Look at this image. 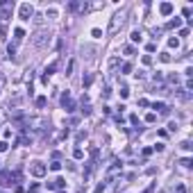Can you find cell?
Listing matches in <instances>:
<instances>
[{
  "label": "cell",
  "instance_id": "26",
  "mask_svg": "<svg viewBox=\"0 0 193 193\" xmlns=\"http://www.w3.org/2000/svg\"><path fill=\"white\" fill-rule=\"evenodd\" d=\"M168 46H170V48H177V46H180V41H177V39H170V41H168Z\"/></svg>",
  "mask_w": 193,
  "mask_h": 193
},
{
  "label": "cell",
  "instance_id": "25",
  "mask_svg": "<svg viewBox=\"0 0 193 193\" xmlns=\"http://www.w3.org/2000/svg\"><path fill=\"white\" fill-rule=\"evenodd\" d=\"M129 96V89L127 86H123V89H121V98H127Z\"/></svg>",
  "mask_w": 193,
  "mask_h": 193
},
{
  "label": "cell",
  "instance_id": "9",
  "mask_svg": "<svg viewBox=\"0 0 193 193\" xmlns=\"http://www.w3.org/2000/svg\"><path fill=\"white\" fill-rule=\"evenodd\" d=\"M159 11H161V14H164V16H168V14H170V11H173V5H170V2H161Z\"/></svg>",
  "mask_w": 193,
  "mask_h": 193
},
{
  "label": "cell",
  "instance_id": "24",
  "mask_svg": "<svg viewBox=\"0 0 193 193\" xmlns=\"http://www.w3.org/2000/svg\"><path fill=\"white\" fill-rule=\"evenodd\" d=\"M123 52H125V55H134V48H132V46H125Z\"/></svg>",
  "mask_w": 193,
  "mask_h": 193
},
{
  "label": "cell",
  "instance_id": "2",
  "mask_svg": "<svg viewBox=\"0 0 193 193\" xmlns=\"http://www.w3.org/2000/svg\"><path fill=\"white\" fill-rule=\"evenodd\" d=\"M30 173H32L34 177H43V175L48 173V166H46L43 161H32V164H30Z\"/></svg>",
  "mask_w": 193,
  "mask_h": 193
},
{
  "label": "cell",
  "instance_id": "28",
  "mask_svg": "<svg viewBox=\"0 0 193 193\" xmlns=\"http://www.w3.org/2000/svg\"><path fill=\"white\" fill-rule=\"evenodd\" d=\"M145 121H148V123H155V121H157V116H155V114H148V116H145Z\"/></svg>",
  "mask_w": 193,
  "mask_h": 193
},
{
  "label": "cell",
  "instance_id": "29",
  "mask_svg": "<svg viewBox=\"0 0 193 193\" xmlns=\"http://www.w3.org/2000/svg\"><path fill=\"white\" fill-rule=\"evenodd\" d=\"M73 155H75V159H82V155H84V152H82L80 148H75V152H73Z\"/></svg>",
  "mask_w": 193,
  "mask_h": 193
},
{
  "label": "cell",
  "instance_id": "20",
  "mask_svg": "<svg viewBox=\"0 0 193 193\" xmlns=\"http://www.w3.org/2000/svg\"><path fill=\"white\" fill-rule=\"evenodd\" d=\"M73 66H75V62L70 59V62H68V66H66V75H70V73H73Z\"/></svg>",
  "mask_w": 193,
  "mask_h": 193
},
{
  "label": "cell",
  "instance_id": "5",
  "mask_svg": "<svg viewBox=\"0 0 193 193\" xmlns=\"http://www.w3.org/2000/svg\"><path fill=\"white\" fill-rule=\"evenodd\" d=\"M18 14H21V18H23V21H30V16L34 14L32 5H27V2H25V5H21V9H18Z\"/></svg>",
  "mask_w": 193,
  "mask_h": 193
},
{
  "label": "cell",
  "instance_id": "10",
  "mask_svg": "<svg viewBox=\"0 0 193 193\" xmlns=\"http://www.w3.org/2000/svg\"><path fill=\"white\" fill-rule=\"evenodd\" d=\"M55 70H57V62H52L50 66H46V77H50V75H52Z\"/></svg>",
  "mask_w": 193,
  "mask_h": 193
},
{
  "label": "cell",
  "instance_id": "18",
  "mask_svg": "<svg viewBox=\"0 0 193 193\" xmlns=\"http://www.w3.org/2000/svg\"><path fill=\"white\" fill-rule=\"evenodd\" d=\"M27 193H39V184H36V182L30 184V186H27Z\"/></svg>",
  "mask_w": 193,
  "mask_h": 193
},
{
  "label": "cell",
  "instance_id": "30",
  "mask_svg": "<svg viewBox=\"0 0 193 193\" xmlns=\"http://www.w3.org/2000/svg\"><path fill=\"white\" fill-rule=\"evenodd\" d=\"M7 148H9V143H7V141H0V152H5Z\"/></svg>",
  "mask_w": 193,
  "mask_h": 193
},
{
  "label": "cell",
  "instance_id": "31",
  "mask_svg": "<svg viewBox=\"0 0 193 193\" xmlns=\"http://www.w3.org/2000/svg\"><path fill=\"white\" fill-rule=\"evenodd\" d=\"M143 64L150 66V64H152V57H150V55H145V57H143Z\"/></svg>",
  "mask_w": 193,
  "mask_h": 193
},
{
  "label": "cell",
  "instance_id": "7",
  "mask_svg": "<svg viewBox=\"0 0 193 193\" xmlns=\"http://www.w3.org/2000/svg\"><path fill=\"white\" fill-rule=\"evenodd\" d=\"M62 105H64V109H66V111H73V109H75V102L70 100V93H68V91H66L64 96H62Z\"/></svg>",
  "mask_w": 193,
  "mask_h": 193
},
{
  "label": "cell",
  "instance_id": "15",
  "mask_svg": "<svg viewBox=\"0 0 193 193\" xmlns=\"http://www.w3.org/2000/svg\"><path fill=\"white\" fill-rule=\"evenodd\" d=\"M59 168H62V161L59 159H55L52 164H50V170H59Z\"/></svg>",
  "mask_w": 193,
  "mask_h": 193
},
{
  "label": "cell",
  "instance_id": "19",
  "mask_svg": "<svg viewBox=\"0 0 193 193\" xmlns=\"http://www.w3.org/2000/svg\"><path fill=\"white\" fill-rule=\"evenodd\" d=\"M46 102H48V100H46L43 96H41V98H36V107H46Z\"/></svg>",
  "mask_w": 193,
  "mask_h": 193
},
{
  "label": "cell",
  "instance_id": "4",
  "mask_svg": "<svg viewBox=\"0 0 193 193\" xmlns=\"http://www.w3.org/2000/svg\"><path fill=\"white\" fill-rule=\"evenodd\" d=\"M46 41H50V32L48 30H39L34 34V46H43Z\"/></svg>",
  "mask_w": 193,
  "mask_h": 193
},
{
  "label": "cell",
  "instance_id": "11",
  "mask_svg": "<svg viewBox=\"0 0 193 193\" xmlns=\"http://www.w3.org/2000/svg\"><path fill=\"white\" fill-rule=\"evenodd\" d=\"M91 82H93V75H89V73H86V75L82 77V86H91Z\"/></svg>",
  "mask_w": 193,
  "mask_h": 193
},
{
  "label": "cell",
  "instance_id": "27",
  "mask_svg": "<svg viewBox=\"0 0 193 193\" xmlns=\"http://www.w3.org/2000/svg\"><path fill=\"white\" fill-rule=\"evenodd\" d=\"M82 114H84V116H89V114H91V107H89V105H84V107H82Z\"/></svg>",
  "mask_w": 193,
  "mask_h": 193
},
{
  "label": "cell",
  "instance_id": "8",
  "mask_svg": "<svg viewBox=\"0 0 193 193\" xmlns=\"http://www.w3.org/2000/svg\"><path fill=\"white\" fill-rule=\"evenodd\" d=\"M121 168H123V164H121V161H114V164L107 168V180H109V177H114L116 173H121Z\"/></svg>",
  "mask_w": 193,
  "mask_h": 193
},
{
  "label": "cell",
  "instance_id": "32",
  "mask_svg": "<svg viewBox=\"0 0 193 193\" xmlns=\"http://www.w3.org/2000/svg\"><path fill=\"white\" fill-rule=\"evenodd\" d=\"M0 36H2V39L7 36V25H0Z\"/></svg>",
  "mask_w": 193,
  "mask_h": 193
},
{
  "label": "cell",
  "instance_id": "23",
  "mask_svg": "<svg viewBox=\"0 0 193 193\" xmlns=\"http://www.w3.org/2000/svg\"><path fill=\"white\" fill-rule=\"evenodd\" d=\"M159 59H161V62H170V55H168V52H161Z\"/></svg>",
  "mask_w": 193,
  "mask_h": 193
},
{
  "label": "cell",
  "instance_id": "16",
  "mask_svg": "<svg viewBox=\"0 0 193 193\" xmlns=\"http://www.w3.org/2000/svg\"><path fill=\"white\" fill-rule=\"evenodd\" d=\"M14 55H16V48H14V46H9V48H7V57H9V59H14Z\"/></svg>",
  "mask_w": 193,
  "mask_h": 193
},
{
  "label": "cell",
  "instance_id": "17",
  "mask_svg": "<svg viewBox=\"0 0 193 193\" xmlns=\"http://www.w3.org/2000/svg\"><path fill=\"white\" fill-rule=\"evenodd\" d=\"M121 70H123L125 75H127V73H132V64H129V62H125V64H123V68H121Z\"/></svg>",
  "mask_w": 193,
  "mask_h": 193
},
{
  "label": "cell",
  "instance_id": "34",
  "mask_svg": "<svg viewBox=\"0 0 193 193\" xmlns=\"http://www.w3.org/2000/svg\"><path fill=\"white\" fill-rule=\"evenodd\" d=\"M5 86V75H0V89Z\"/></svg>",
  "mask_w": 193,
  "mask_h": 193
},
{
  "label": "cell",
  "instance_id": "13",
  "mask_svg": "<svg viewBox=\"0 0 193 193\" xmlns=\"http://www.w3.org/2000/svg\"><path fill=\"white\" fill-rule=\"evenodd\" d=\"M14 34H16V41H21V39L25 36V32H23V27H16V30H14Z\"/></svg>",
  "mask_w": 193,
  "mask_h": 193
},
{
  "label": "cell",
  "instance_id": "3",
  "mask_svg": "<svg viewBox=\"0 0 193 193\" xmlns=\"http://www.w3.org/2000/svg\"><path fill=\"white\" fill-rule=\"evenodd\" d=\"M11 11H14V2L0 0V18H11Z\"/></svg>",
  "mask_w": 193,
  "mask_h": 193
},
{
  "label": "cell",
  "instance_id": "33",
  "mask_svg": "<svg viewBox=\"0 0 193 193\" xmlns=\"http://www.w3.org/2000/svg\"><path fill=\"white\" fill-rule=\"evenodd\" d=\"M102 191H105V184H98V186H96V191H93V193H102Z\"/></svg>",
  "mask_w": 193,
  "mask_h": 193
},
{
  "label": "cell",
  "instance_id": "21",
  "mask_svg": "<svg viewBox=\"0 0 193 193\" xmlns=\"http://www.w3.org/2000/svg\"><path fill=\"white\" fill-rule=\"evenodd\" d=\"M180 164H182V166H184V168H191V164H193V161L189 159V157H186V159H182V161H180Z\"/></svg>",
  "mask_w": 193,
  "mask_h": 193
},
{
  "label": "cell",
  "instance_id": "6",
  "mask_svg": "<svg viewBox=\"0 0 193 193\" xmlns=\"http://www.w3.org/2000/svg\"><path fill=\"white\" fill-rule=\"evenodd\" d=\"M86 9H89L86 2H68V11H82V14H84Z\"/></svg>",
  "mask_w": 193,
  "mask_h": 193
},
{
  "label": "cell",
  "instance_id": "22",
  "mask_svg": "<svg viewBox=\"0 0 193 193\" xmlns=\"http://www.w3.org/2000/svg\"><path fill=\"white\" fill-rule=\"evenodd\" d=\"M191 148H193V145H191V141H184V143H182V150H186V152H189Z\"/></svg>",
  "mask_w": 193,
  "mask_h": 193
},
{
  "label": "cell",
  "instance_id": "14",
  "mask_svg": "<svg viewBox=\"0 0 193 193\" xmlns=\"http://www.w3.org/2000/svg\"><path fill=\"white\" fill-rule=\"evenodd\" d=\"M182 25V18H173L170 23H168V27H180Z\"/></svg>",
  "mask_w": 193,
  "mask_h": 193
},
{
  "label": "cell",
  "instance_id": "35",
  "mask_svg": "<svg viewBox=\"0 0 193 193\" xmlns=\"http://www.w3.org/2000/svg\"><path fill=\"white\" fill-rule=\"evenodd\" d=\"M2 118H5V111H2V109H0V121H2Z\"/></svg>",
  "mask_w": 193,
  "mask_h": 193
},
{
  "label": "cell",
  "instance_id": "12",
  "mask_svg": "<svg viewBox=\"0 0 193 193\" xmlns=\"http://www.w3.org/2000/svg\"><path fill=\"white\" fill-rule=\"evenodd\" d=\"M129 39H132V41H134V43H136V41H141V39H143V36H141V32H139V30H134V32L129 34Z\"/></svg>",
  "mask_w": 193,
  "mask_h": 193
},
{
  "label": "cell",
  "instance_id": "1",
  "mask_svg": "<svg viewBox=\"0 0 193 193\" xmlns=\"http://www.w3.org/2000/svg\"><path fill=\"white\" fill-rule=\"evenodd\" d=\"M123 23H125V11H116V14L111 16V21H109L107 34H109V36H111V34H116L121 27H123Z\"/></svg>",
  "mask_w": 193,
  "mask_h": 193
}]
</instances>
